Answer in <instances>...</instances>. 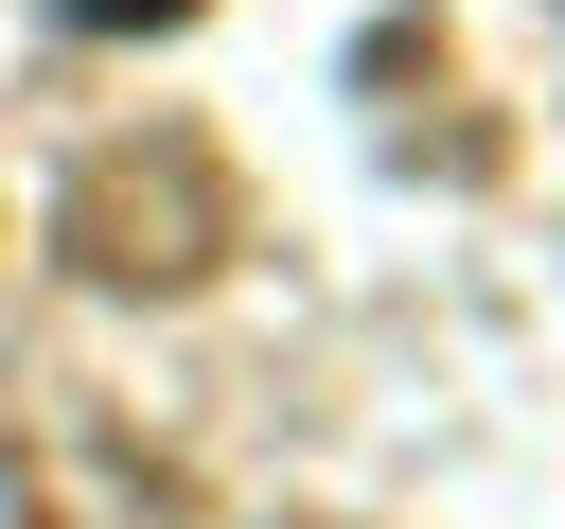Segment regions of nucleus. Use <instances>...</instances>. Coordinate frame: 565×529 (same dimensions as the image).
<instances>
[{"instance_id": "f257e3e1", "label": "nucleus", "mask_w": 565, "mask_h": 529, "mask_svg": "<svg viewBox=\"0 0 565 529\" xmlns=\"http://www.w3.org/2000/svg\"><path fill=\"white\" fill-rule=\"evenodd\" d=\"M53 247H71V282H106V300H194V282L247 247V194H230V159H212L194 123H141V141H88V159H71Z\"/></svg>"}, {"instance_id": "f03ea898", "label": "nucleus", "mask_w": 565, "mask_h": 529, "mask_svg": "<svg viewBox=\"0 0 565 529\" xmlns=\"http://www.w3.org/2000/svg\"><path fill=\"white\" fill-rule=\"evenodd\" d=\"M53 18H71V35H177L194 0H53Z\"/></svg>"}]
</instances>
